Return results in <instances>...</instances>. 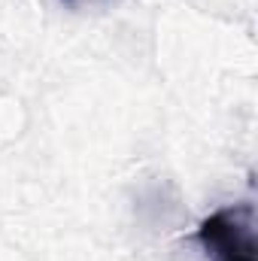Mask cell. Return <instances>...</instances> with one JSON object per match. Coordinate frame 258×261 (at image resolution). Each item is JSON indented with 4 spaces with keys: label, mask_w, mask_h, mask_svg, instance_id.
<instances>
[{
    "label": "cell",
    "mask_w": 258,
    "mask_h": 261,
    "mask_svg": "<svg viewBox=\"0 0 258 261\" xmlns=\"http://www.w3.org/2000/svg\"><path fill=\"white\" fill-rule=\"evenodd\" d=\"M197 243L210 261H255V206H222L197 225Z\"/></svg>",
    "instance_id": "1"
},
{
    "label": "cell",
    "mask_w": 258,
    "mask_h": 261,
    "mask_svg": "<svg viewBox=\"0 0 258 261\" xmlns=\"http://www.w3.org/2000/svg\"><path fill=\"white\" fill-rule=\"evenodd\" d=\"M67 3H73V0H67Z\"/></svg>",
    "instance_id": "2"
}]
</instances>
